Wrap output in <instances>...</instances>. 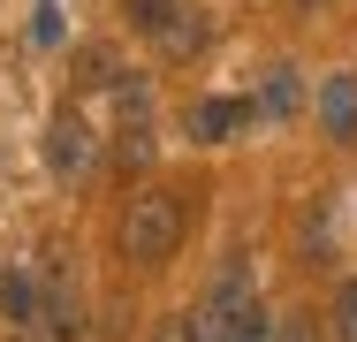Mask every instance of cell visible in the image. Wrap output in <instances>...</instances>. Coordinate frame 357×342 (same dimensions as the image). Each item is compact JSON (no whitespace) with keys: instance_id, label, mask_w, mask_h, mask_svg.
<instances>
[{"instance_id":"6da1fadb","label":"cell","mask_w":357,"mask_h":342,"mask_svg":"<svg viewBox=\"0 0 357 342\" xmlns=\"http://www.w3.org/2000/svg\"><path fill=\"white\" fill-rule=\"evenodd\" d=\"M183 191H167V183H152V191H137L130 198V213H122V259H137V267H160L175 244H183Z\"/></svg>"},{"instance_id":"7a4b0ae2","label":"cell","mask_w":357,"mask_h":342,"mask_svg":"<svg viewBox=\"0 0 357 342\" xmlns=\"http://www.w3.org/2000/svg\"><path fill=\"white\" fill-rule=\"evenodd\" d=\"M46 168H54V175H84V168H91V130H84L76 107H61V114L46 122Z\"/></svg>"},{"instance_id":"3957f363","label":"cell","mask_w":357,"mask_h":342,"mask_svg":"<svg viewBox=\"0 0 357 342\" xmlns=\"http://www.w3.org/2000/svg\"><path fill=\"white\" fill-rule=\"evenodd\" d=\"M319 130L335 137V144H350V137H357V76H350V68L319 84Z\"/></svg>"},{"instance_id":"277c9868","label":"cell","mask_w":357,"mask_h":342,"mask_svg":"<svg viewBox=\"0 0 357 342\" xmlns=\"http://www.w3.org/2000/svg\"><path fill=\"white\" fill-rule=\"evenodd\" d=\"M243 122H251L243 99H198V107H190V137H198V144H220V137L243 130Z\"/></svg>"},{"instance_id":"5b68a950","label":"cell","mask_w":357,"mask_h":342,"mask_svg":"<svg viewBox=\"0 0 357 342\" xmlns=\"http://www.w3.org/2000/svg\"><path fill=\"white\" fill-rule=\"evenodd\" d=\"M206 38H213L206 8H175V15H167V31H160V54H167V61H190Z\"/></svg>"},{"instance_id":"8992f818","label":"cell","mask_w":357,"mask_h":342,"mask_svg":"<svg viewBox=\"0 0 357 342\" xmlns=\"http://www.w3.org/2000/svg\"><path fill=\"white\" fill-rule=\"evenodd\" d=\"M296 99H304V76H296V68H266V91L243 99V107H251V122H259V114L282 122V114H296Z\"/></svg>"},{"instance_id":"52a82bcc","label":"cell","mask_w":357,"mask_h":342,"mask_svg":"<svg viewBox=\"0 0 357 342\" xmlns=\"http://www.w3.org/2000/svg\"><path fill=\"white\" fill-rule=\"evenodd\" d=\"M0 312H8V327H31V320H38V289H31V274H0Z\"/></svg>"},{"instance_id":"ba28073f","label":"cell","mask_w":357,"mask_h":342,"mask_svg":"<svg viewBox=\"0 0 357 342\" xmlns=\"http://www.w3.org/2000/svg\"><path fill=\"white\" fill-rule=\"evenodd\" d=\"M122 15H130V31L160 38V31H167V15H175V0H122Z\"/></svg>"},{"instance_id":"9c48e42d","label":"cell","mask_w":357,"mask_h":342,"mask_svg":"<svg viewBox=\"0 0 357 342\" xmlns=\"http://www.w3.org/2000/svg\"><path fill=\"white\" fill-rule=\"evenodd\" d=\"M220 342H266V312H259V304H243V312L228 320V335H220Z\"/></svg>"},{"instance_id":"30bf717a","label":"cell","mask_w":357,"mask_h":342,"mask_svg":"<svg viewBox=\"0 0 357 342\" xmlns=\"http://www.w3.org/2000/svg\"><path fill=\"white\" fill-rule=\"evenodd\" d=\"M335 335L357 342V281H342V289H335Z\"/></svg>"},{"instance_id":"8fae6325","label":"cell","mask_w":357,"mask_h":342,"mask_svg":"<svg viewBox=\"0 0 357 342\" xmlns=\"http://www.w3.org/2000/svg\"><path fill=\"white\" fill-rule=\"evenodd\" d=\"M84 76H76V84H91V91H99V84H114V54H99V46H91V54H84Z\"/></svg>"},{"instance_id":"7c38bea8","label":"cell","mask_w":357,"mask_h":342,"mask_svg":"<svg viewBox=\"0 0 357 342\" xmlns=\"http://www.w3.org/2000/svg\"><path fill=\"white\" fill-rule=\"evenodd\" d=\"M122 160L144 168V160H152V130H122Z\"/></svg>"},{"instance_id":"4fadbf2b","label":"cell","mask_w":357,"mask_h":342,"mask_svg":"<svg viewBox=\"0 0 357 342\" xmlns=\"http://www.w3.org/2000/svg\"><path fill=\"white\" fill-rule=\"evenodd\" d=\"M274 342H319V335H312V320H289V327H282Z\"/></svg>"}]
</instances>
